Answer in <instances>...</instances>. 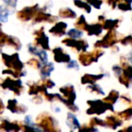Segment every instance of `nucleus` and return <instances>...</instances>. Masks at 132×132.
Returning <instances> with one entry per match:
<instances>
[{"label": "nucleus", "instance_id": "obj_22", "mask_svg": "<svg viewBox=\"0 0 132 132\" xmlns=\"http://www.w3.org/2000/svg\"><path fill=\"white\" fill-rule=\"evenodd\" d=\"M118 132H132V127L131 126H128V127L124 128V129H120Z\"/></svg>", "mask_w": 132, "mask_h": 132}, {"label": "nucleus", "instance_id": "obj_20", "mask_svg": "<svg viewBox=\"0 0 132 132\" xmlns=\"http://www.w3.org/2000/svg\"><path fill=\"white\" fill-rule=\"evenodd\" d=\"M69 64L67 65L68 68H75V69H79V66H78L76 61H69Z\"/></svg>", "mask_w": 132, "mask_h": 132}, {"label": "nucleus", "instance_id": "obj_12", "mask_svg": "<svg viewBox=\"0 0 132 132\" xmlns=\"http://www.w3.org/2000/svg\"><path fill=\"white\" fill-rule=\"evenodd\" d=\"M117 116L122 120V121H127L129 120L132 117V108L129 107L127 109H124L123 111H120L117 113Z\"/></svg>", "mask_w": 132, "mask_h": 132}, {"label": "nucleus", "instance_id": "obj_23", "mask_svg": "<svg viewBox=\"0 0 132 132\" xmlns=\"http://www.w3.org/2000/svg\"><path fill=\"white\" fill-rule=\"evenodd\" d=\"M69 132H73V131H72V130H71V131H69Z\"/></svg>", "mask_w": 132, "mask_h": 132}, {"label": "nucleus", "instance_id": "obj_18", "mask_svg": "<svg viewBox=\"0 0 132 132\" xmlns=\"http://www.w3.org/2000/svg\"><path fill=\"white\" fill-rule=\"evenodd\" d=\"M120 98L121 101L125 102V103H128V104H129V105L131 104V98L129 94H123V95L120 96Z\"/></svg>", "mask_w": 132, "mask_h": 132}, {"label": "nucleus", "instance_id": "obj_10", "mask_svg": "<svg viewBox=\"0 0 132 132\" xmlns=\"http://www.w3.org/2000/svg\"><path fill=\"white\" fill-rule=\"evenodd\" d=\"M120 93H119L118 91L111 90L110 92L109 93V94L103 98V100H102V101H103L104 103H109V104L114 106V104L117 103V101H118L119 98H120Z\"/></svg>", "mask_w": 132, "mask_h": 132}, {"label": "nucleus", "instance_id": "obj_17", "mask_svg": "<svg viewBox=\"0 0 132 132\" xmlns=\"http://www.w3.org/2000/svg\"><path fill=\"white\" fill-rule=\"evenodd\" d=\"M41 85H44L47 90L48 89H53L55 86V83L51 79H44L42 83H41Z\"/></svg>", "mask_w": 132, "mask_h": 132}, {"label": "nucleus", "instance_id": "obj_3", "mask_svg": "<svg viewBox=\"0 0 132 132\" xmlns=\"http://www.w3.org/2000/svg\"><path fill=\"white\" fill-rule=\"evenodd\" d=\"M87 104L89 108L86 110L87 115H96V116H100L104 114L106 111H110L114 112V106L110 105L109 103H104L102 100H89L87 101Z\"/></svg>", "mask_w": 132, "mask_h": 132}, {"label": "nucleus", "instance_id": "obj_14", "mask_svg": "<svg viewBox=\"0 0 132 132\" xmlns=\"http://www.w3.org/2000/svg\"><path fill=\"white\" fill-rule=\"evenodd\" d=\"M88 124L95 128H97L98 126H100V127H106V123L104 121V120L99 118V117H92Z\"/></svg>", "mask_w": 132, "mask_h": 132}, {"label": "nucleus", "instance_id": "obj_13", "mask_svg": "<svg viewBox=\"0 0 132 132\" xmlns=\"http://www.w3.org/2000/svg\"><path fill=\"white\" fill-rule=\"evenodd\" d=\"M87 91L92 94H96L97 95H105V92L103 91V89L100 86L97 84H94V85H91L87 87Z\"/></svg>", "mask_w": 132, "mask_h": 132}, {"label": "nucleus", "instance_id": "obj_6", "mask_svg": "<svg viewBox=\"0 0 132 132\" xmlns=\"http://www.w3.org/2000/svg\"><path fill=\"white\" fill-rule=\"evenodd\" d=\"M6 108L9 111L14 114H25L27 111V108L24 104H19L16 99H9L7 101Z\"/></svg>", "mask_w": 132, "mask_h": 132}, {"label": "nucleus", "instance_id": "obj_1", "mask_svg": "<svg viewBox=\"0 0 132 132\" xmlns=\"http://www.w3.org/2000/svg\"><path fill=\"white\" fill-rule=\"evenodd\" d=\"M58 98L57 101H60L71 111V112H77L79 111V106L75 103L77 99V94L75 88L72 85H66L59 88Z\"/></svg>", "mask_w": 132, "mask_h": 132}, {"label": "nucleus", "instance_id": "obj_4", "mask_svg": "<svg viewBox=\"0 0 132 132\" xmlns=\"http://www.w3.org/2000/svg\"><path fill=\"white\" fill-rule=\"evenodd\" d=\"M0 87L4 90H9L16 96H20L24 92V85L20 79H12L7 77L5 80H2Z\"/></svg>", "mask_w": 132, "mask_h": 132}, {"label": "nucleus", "instance_id": "obj_7", "mask_svg": "<svg viewBox=\"0 0 132 132\" xmlns=\"http://www.w3.org/2000/svg\"><path fill=\"white\" fill-rule=\"evenodd\" d=\"M104 121L106 123V127L109 128L112 130H116L118 128L123 125V121L117 115H109L105 118Z\"/></svg>", "mask_w": 132, "mask_h": 132}, {"label": "nucleus", "instance_id": "obj_9", "mask_svg": "<svg viewBox=\"0 0 132 132\" xmlns=\"http://www.w3.org/2000/svg\"><path fill=\"white\" fill-rule=\"evenodd\" d=\"M66 124H67V126L70 128V129L72 131L79 129V128L81 127V123H80L79 120H78L77 117L74 115V113H72V112L67 113Z\"/></svg>", "mask_w": 132, "mask_h": 132}, {"label": "nucleus", "instance_id": "obj_21", "mask_svg": "<svg viewBox=\"0 0 132 132\" xmlns=\"http://www.w3.org/2000/svg\"><path fill=\"white\" fill-rule=\"evenodd\" d=\"M5 104H4L2 99H0V115L3 114L4 111H5Z\"/></svg>", "mask_w": 132, "mask_h": 132}, {"label": "nucleus", "instance_id": "obj_8", "mask_svg": "<svg viewBox=\"0 0 132 132\" xmlns=\"http://www.w3.org/2000/svg\"><path fill=\"white\" fill-rule=\"evenodd\" d=\"M104 77L103 74H97V75H92V74H85L81 78V83L82 85H94L96 82L102 79Z\"/></svg>", "mask_w": 132, "mask_h": 132}, {"label": "nucleus", "instance_id": "obj_11", "mask_svg": "<svg viewBox=\"0 0 132 132\" xmlns=\"http://www.w3.org/2000/svg\"><path fill=\"white\" fill-rule=\"evenodd\" d=\"M54 69V67H53V63H45L44 64V66L41 68L40 70V74H41V77H43L44 79H46L47 77H50L51 73L53 71Z\"/></svg>", "mask_w": 132, "mask_h": 132}, {"label": "nucleus", "instance_id": "obj_2", "mask_svg": "<svg viewBox=\"0 0 132 132\" xmlns=\"http://www.w3.org/2000/svg\"><path fill=\"white\" fill-rule=\"evenodd\" d=\"M34 124L42 132H61L58 120L48 112L40 113Z\"/></svg>", "mask_w": 132, "mask_h": 132}, {"label": "nucleus", "instance_id": "obj_19", "mask_svg": "<svg viewBox=\"0 0 132 132\" xmlns=\"http://www.w3.org/2000/svg\"><path fill=\"white\" fill-rule=\"evenodd\" d=\"M32 101L33 103H36V104H41L43 103V101H44V99H43L42 95H36V96H33Z\"/></svg>", "mask_w": 132, "mask_h": 132}, {"label": "nucleus", "instance_id": "obj_15", "mask_svg": "<svg viewBox=\"0 0 132 132\" xmlns=\"http://www.w3.org/2000/svg\"><path fill=\"white\" fill-rule=\"evenodd\" d=\"M78 132H99L97 128L92 127V126L89 125V124H84L79 128Z\"/></svg>", "mask_w": 132, "mask_h": 132}, {"label": "nucleus", "instance_id": "obj_5", "mask_svg": "<svg viewBox=\"0 0 132 132\" xmlns=\"http://www.w3.org/2000/svg\"><path fill=\"white\" fill-rule=\"evenodd\" d=\"M0 132H20L22 123L19 121H11L8 119H0Z\"/></svg>", "mask_w": 132, "mask_h": 132}, {"label": "nucleus", "instance_id": "obj_16", "mask_svg": "<svg viewBox=\"0 0 132 132\" xmlns=\"http://www.w3.org/2000/svg\"><path fill=\"white\" fill-rule=\"evenodd\" d=\"M22 131L23 132H42L34 125H25L22 124Z\"/></svg>", "mask_w": 132, "mask_h": 132}]
</instances>
